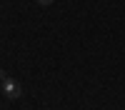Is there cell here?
Segmentation results:
<instances>
[{
  "instance_id": "cell-1",
  "label": "cell",
  "mask_w": 125,
  "mask_h": 110,
  "mask_svg": "<svg viewBox=\"0 0 125 110\" xmlns=\"http://www.w3.org/2000/svg\"><path fill=\"white\" fill-rule=\"evenodd\" d=\"M0 90L5 93V98H13V100L23 95V88H20V83H18V80H13V78H5L3 83H0Z\"/></svg>"
},
{
  "instance_id": "cell-2",
  "label": "cell",
  "mask_w": 125,
  "mask_h": 110,
  "mask_svg": "<svg viewBox=\"0 0 125 110\" xmlns=\"http://www.w3.org/2000/svg\"><path fill=\"white\" fill-rule=\"evenodd\" d=\"M38 5H53V0H38Z\"/></svg>"
},
{
  "instance_id": "cell-3",
  "label": "cell",
  "mask_w": 125,
  "mask_h": 110,
  "mask_svg": "<svg viewBox=\"0 0 125 110\" xmlns=\"http://www.w3.org/2000/svg\"><path fill=\"white\" fill-rule=\"evenodd\" d=\"M5 78H8V75H5V73H3V70H0V83H3V80H5Z\"/></svg>"
}]
</instances>
